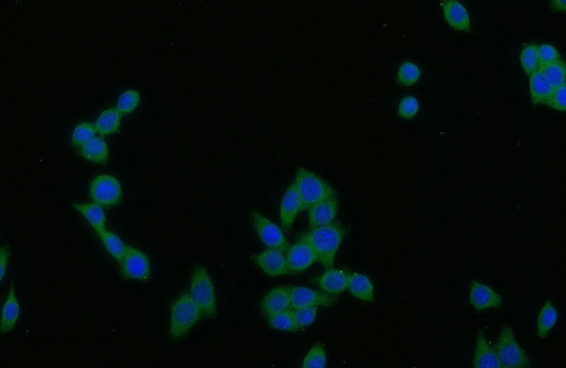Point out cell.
Listing matches in <instances>:
<instances>
[{
  "label": "cell",
  "mask_w": 566,
  "mask_h": 368,
  "mask_svg": "<svg viewBox=\"0 0 566 368\" xmlns=\"http://www.w3.org/2000/svg\"><path fill=\"white\" fill-rule=\"evenodd\" d=\"M317 313V307H305L294 310V321L298 327L301 329L311 324L315 320Z\"/></svg>",
  "instance_id": "35"
},
{
  "label": "cell",
  "mask_w": 566,
  "mask_h": 368,
  "mask_svg": "<svg viewBox=\"0 0 566 368\" xmlns=\"http://www.w3.org/2000/svg\"><path fill=\"white\" fill-rule=\"evenodd\" d=\"M554 88L565 85L566 70L565 62L561 60L540 70Z\"/></svg>",
  "instance_id": "29"
},
{
  "label": "cell",
  "mask_w": 566,
  "mask_h": 368,
  "mask_svg": "<svg viewBox=\"0 0 566 368\" xmlns=\"http://www.w3.org/2000/svg\"><path fill=\"white\" fill-rule=\"evenodd\" d=\"M326 362L327 357L324 347L321 345H316L307 355L302 367L304 368H324Z\"/></svg>",
  "instance_id": "32"
},
{
  "label": "cell",
  "mask_w": 566,
  "mask_h": 368,
  "mask_svg": "<svg viewBox=\"0 0 566 368\" xmlns=\"http://www.w3.org/2000/svg\"><path fill=\"white\" fill-rule=\"evenodd\" d=\"M473 366L477 368H501L495 350L488 343L481 329L478 332Z\"/></svg>",
  "instance_id": "18"
},
{
  "label": "cell",
  "mask_w": 566,
  "mask_h": 368,
  "mask_svg": "<svg viewBox=\"0 0 566 368\" xmlns=\"http://www.w3.org/2000/svg\"><path fill=\"white\" fill-rule=\"evenodd\" d=\"M122 115L117 108H110L103 111L95 124L97 132L101 137L112 135L119 130Z\"/></svg>",
  "instance_id": "23"
},
{
  "label": "cell",
  "mask_w": 566,
  "mask_h": 368,
  "mask_svg": "<svg viewBox=\"0 0 566 368\" xmlns=\"http://www.w3.org/2000/svg\"><path fill=\"white\" fill-rule=\"evenodd\" d=\"M538 46L535 44L525 46L520 53L522 68L528 77L539 70Z\"/></svg>",
  "instance_id": "27"
},
{
  "label": "cell",
  "mask_w": 566,
  "mask_h": 368,
  "mask_svg": "<svg viewBox=\"0 0 566 368\" xmlns=\"http://www.w3.org/2000/svg\"><path fill=\"white\" fill-rule=\"evenodd\" d=\"M202 317L201 312L191 297L185 293L172 304L170 318V337L173 341L185 338Z\"/></svg>",
  "instance_id": "3"
},
{
  "label": "cell",
  "mask_w": 566,
  "mask_h": 368,
  "mask_svg": "<svg viewBox=\"0 0 566 368\" xmlns=\"http://www.w3.org/2000/svg\"><path fill=\"white\" fill-rule=\"evenodd\" d=\"M74 207L85 218L97 234L106 228V217L101 207L94 203H85L75 204Z\"/></svg>",
  "instance_id": "24"
},
{
  "label": "cell",
  "mask_w": 566,
  "mask_h": 368,
  "mask_svg": "<svg viewBox=\"0 0 566 368\" xmlns=\"http://www.w3.org/2000/svg\"><path fill=\"white\" fill-rule=\"evenodd\" d=\"M139 100L140 96L137 91L126 90L120 96L116 108L122 116L128 115L136 109Z\"/></svg>",
  "instance_id": "31"
},
{
  "label": "cell",
  "mask_w": 566,
  "mask_h": 368,
  "mask_svg": "<svg viewBox=\"0 0 566 368\" xmlns=\"http://www.w3.org/2000/svg\"><path fill=\"white\" fill-rule=\"evenodd\" d=\"M442 5L444 17L450 27L458 31H471L470 17L462 3L456 0H447Z\"/></svg>",
  "instance_id": "14"
},
{
  "label": "cell",
  "mask_w": 566,
  "mask_h": 368,
  "mask_svg": "<svg viewBox=\"0 0 566 368\" xmlns=\"http://www.w3.org/2000/svg\"><path fill=\"white\" fill-rule=\"evenodd\" d=\"M551 6H552L553 9L558 11L564 12L565 10V1L563 0V1H551Z\"/></svg>",
  "instance_id": "39"
},
{
  "label": "cell",
  "mask_w": 566,
  "mask_h": 368,
  "mask_svg": "<svg viewBox=\"0 0 566 368\" xmlns=\"http://www.w3.org/2000/svg\"><path fill=\"white\" fill-rule=\"evenodd\" d=\"M348 288L350 292L366 302L374 299V288L371 281L365 275L351 273L348 276Z\"/></svg>",
  "instance_id": "22"
},
{
  "label": "cell",
  "mask_w": 566,
  "mask_h": 368,
  "mask_svg": "<svg viewBox=\"0 0 566 368\" xmlns=\"http://www.w3.org/2000/svg\"><path fill=\"white\" fill-rule=\"evenodd\" d=\"M420 76V71L418 67L414 63L406 62L404 63L400 69L398 77L400 82L406 86H411L415 84Z\"/></svg>",
  "instance_id": "34"
},
{
  "label": "cell",
  "mask_w": 566,
  "mask_h": 368,
  "mask_svg": "<svg viewBox=\"0 0 566 368\" xmlns=\"http://www.w3.org/2000/svg\"><path fill=\"white\" fill-rule=\"evenodd\" d=\"M558 320V313L550 300L545 304L540 313L538 321L539 336L546 339Z\"/></svg>",
  "instance_id": "26"
},
{
  "label": "cell",
  "mask_w": 566,
  "mask_h": 368,
  "mask_svg": "<svg viewBox=\"0 0 566 368\" xmlns=\"http://www.w3.org/2000/svg\"><path fill=\"white\" fill-rule=\"evenodd\" d=\"M78 150L84 159L96 164H103L108 162L109 159L108 146L101 137H95Z\"/></svg>",
  "instance_id": "21"
},
{
  "label": "cell",
  "mask_w": 566,
  "mask_h": 368,
  "mask_svg": "<svg viewBox=\"0 0 566 368\" xmlns=\"http://www.w3.org/2000/svg\"><path fill=\"white\" fill-rule=\"evenodd\" d=\"M291 309L290 287L280 286L268 291L261 303L266 317Z\"/></svg>",
  "instance_id": "13"
},
{
  "label": "cell",
  "mask_w": 566,
  "mask_h": 368,
  "mask_svg": "<svg viewBox=\"0 0 566 368\" xmlns=\"http://www.w3.org/2000/svg\"><path fill=\"white\" fill-rule=\"evenodd\" d=\"M121 264V273L128 279L146 281L151 276V263L147 255L131 246H128L127 252Z\"/></svg>",
  "instance_id": "8"
},
{
  "label": "cell",
  "mask_w": 566,
  "mask_h": 368,
  "mask_svg": "<svg viewBox=\"0 0 566 368\" xmlns=\"http://www.w3.org/2000/svg\"><path fill=\"white\" fill-rule=\"evenodd\" d=\"M494 350L501 367L524 368L529 366V359L517 342L513 330L508 324L503 326Z\"/></svg>",
  "instance_id": "5"
},
{
  "label": "cell",
  "mask_w": 566,
  "mask_h": 368,
  "mask_svg": "<svg viewBox=\"0 0 566 368\" xmlns=\"http://www.w3.org/2000/svg\"><path fill=\"white\" fill-rule=\"evenodd\" d=\"M255 261L262 271L270 277L290 274L284 253L274 249L264 251L255 257Z\"/></svg>",
  "instance_id": "12"
},
{
  "label": "cell",
  "mask_w": 566,
  "mask_h": 368,
  "mask_svg": "<svg viewBox=\"0 0 566 368\" xmlns=\"http://www.w3.org/2000/svg\"><path fill=\"white\" fill-rule=\"evenodd\" d=\"M529 78V92L533 104L547 105L554 88L540 71H538Z\"/></svg>",
  "instance_id": "19"
},
{
  "label": "cell",
  "mask_w": 566,
  "mask_h": 368,
  "mask_svg": "<svg viewBox=\"0 0 566 368\" xmlns=\"http://www.w3.org/2000/svg\"><path fill=\"white\" fill-rule=\"evenodd\" d=\"M286 254L290 274L303 272L314 262L318 261L313 247L302 239L291 246Z\"/></svg>",
  "instance_id": "10"
},
{
  "label": "cell",
  "mask_w": 566,
  "mask_h": 368,
  "mask_svg": "<svg viewBox=\"0 0 566 368\" xmlns=\"http://www.w3.org/2000/svg\"><path fill=\"white\" fill-rule=\"evenodd\" d=\"M10 255V247L8 245L3 246L1 248V252H0V270H1L2 281H3L6 274Z\"/></svg>",
  "instance_id": "38"
},
{
  "label": "cell",
  "mask_w": 566,
  "mask_h": 368,
  "mask_svg": "<svg viewBox=\"0 0 566 368\" xmlns=\"http://www.w3.org/2000/svg\"><path fill=\"white\" fill-rule=\"evenodd\" d=\"M302 202V211L309 210L325 200L336 198V191L324 179L301 168L293 182Z\"/></svg>",
  "instance_id": "2"
},
{
  "label": "cell",
  "mask_w": 566,
  "mask_h": 368,
  "mask_svg": "<svg viewBox=\"0 0 566 368\" xmlns=\"http://www.w3.org/2000/svg\"><path fill=\"white\" fill-rule=\"evenodd\" d=\"M302 211V202L298 192L293 183L287 189L282 200L280 216L283 227L290 229L298 214Z\"/></svg>",
  "instance_id": "16"
},
{
  "label": "cell",
  "mask_w": 566,
  "mask_h": 368,
  "mask_svg": "<svg viewBox=\"0 0 566 368\" xmlns=\"http://www.w3.org/2000/svg\"><path fill=\"white\" fill-rule=\"evenodd\" d=\"M191 297L199 308L202 317H215L217 315V302L214 283L201 265L195 267L192 274Z\"/></svg>",
  "instance_id": "4"
},
{
  "label": "cell",
  "mask_w": 566,
  "mask_h": 368,
  "mask_svg": "<svg viewBox=\"0 0 566 368\" xmlns=\"http://www.w3.org/2000/svg\"><path fill=\"white\" fill-rule=\"evenodd\" d=\"M97 133L95 124L88 122L79 124L73 133L72 144L74 147L78 150L94 139Z\"/></svg>",
  "instance_id": "30"
},
{
  "label": "cell",
  "mask_w": 566,
  "mask_h": 368,
  "mask_svg": "<svg viewBox=\"0 0 566 368\" xmlns=\"http://www.w3.org/2000/svg\"><path fill=\"white\" fill-rule=\"evenodd\" d=\"M348 276L349 274L346 272L332 268L321 276L314 278L313 281L324 292L331 295H338L348 288Z\"/></svg>",
  "instance_id": "17"
},
{
  "label": "cell",
  "mask_w": 566,
  "mask_h": 368,
  "mask_svg": "<svg viewBox=\"0 0 566 368\" xmlns=\"http://www.w3.org/2000/svg\"><path fill=\"white\" fill-rule=\"evenodd\" d=\"M336 198L325 200L309 209L310 229L327 226L334 222L338 213Z\"/></svg>",
  "instance_id": "15"
},
{
  "label": "cell",
  "mask_w": 566,
  "mask_h": 368,
  "mask_svg": "<svg viewBox=\"0 0 566 368\" xmlns=\"http://www.w3.org/2000/svg\"><path fill=\"white\" fill-rule=\"evenodd\" d=\"M252 220L258 236L266 247L287 253L291 246L277 225L257 211L252 213Z\"/></svg>",
  "instance_id": "7"
},
{
  "label": "cell",
  "mask_w": 566,
  "mask_h": 368,
  "mask_svg": "<svg viewBox=\"0 0 566 368\" xmlns=\"http://www.w3.org/2000/svg\"><path fill=\"white\" fill-rule=\"evenodd\" d=\"M470 302L477 311L500 308L503 305V297L492 288L479 283H471Z\"/></svg>",
  "instance_id": "11"
},
{
  "label": "cell",
  "mask_w": 566,
  "mask_h": 368,
  "mask_svg": "<svg viewBox=\"0 0 566 368\" xmlns=\"http://www.w3.org/2000/svg\"><path fill=\"white\" fill-rule=\"evenodd\" d=\"M566 85L554 88L547 105L560 112L566 109Z\"/></svg>",
  "instance_id": "36"
},
{
  "label": "cell",
  "mask_w": 566,
  "mask_h": 368,
  "mask_svg": "<svg viewBox=\"0 0 566 368\" xmlns=\"http://www.w3.org/2000/svg\"><path fill=\"white\" fill-rule=\"evenodd\" d=\"M346 236V229L337 222L312 228L301 239L307 242L316 253L318 261L327 269H332L336 254Z\"/></svg>",
  "instance_id": "1"
},
{
  "label": "cell",
  "mask_w": 566,
  "mask_h": 368,
  "mask_svg": "<svg viewBox=\"0 0 566 368\" xmlns=\"http://www.w3.org/2000/svg\"><path fill=\"white\" fill-rule=\"evenodd\" d=\"M419 105L417 99L413 96H407L401 102L399 107L400 115L404 119H411L418 112Z\"/></svg>",
  "instance_id": "37"
},
{
  "label": "cell",
  "mask_w": 566,
  "mask_h": 368,
  "mask_svg": "<svg viewBox=\"0 0 566 368\" xmlns=\"http://www.w3.org/2000/svg\"><path fill=\"white\" fill-rule=\"evenodd\" d=\"M539 70L560 60L558 50L552 45L544 44L538 46Z\"/></svg>",
  "instance_id": "33"
},
{
  "label": "cell",
  "mask_w": 566,
  "mask_h": 368,
  "mask_svg": "<svg viewBox=\"0 0 566 368\" xmlns=\"http://www.w3.org/2000/svg\"><path fill=\"white\" fill-rule=\"evenodd\" d=\"M290 294L291 309L293 310L305 307H332L336 304L333 295L307 287L291 286Z\"/></svg>",
  "instance_id": "9"
},
{
  "label": "cell",
  "mask_w": 566,
  "mask_h": 368,
  "mask_svg": "<svg viewBox=\"0 0 566 368\" xmlns=\"http://www.w3.org/2000/svg\"><path fill=\"white\" fill-rule=\"evenodd\" d=\"M90 197L93 203L101 207L116 206L119 204L122 197L120 182L113 175H99L91 183Z\"/></svg>",
  "instance_id": "6"
},
{
  "label": "cell",
  "mask_w": 566,
  "mask_h": 368,
  "mask_svg": "<svg viewBox=\"0 0 566 368\" xmlns=\"http://www.w3.org/2000/svg\"><path fill=\"white\" fill-rule=\"evenodd\" d=\"M13 281L3 308L1 319V332L3 333H8L14 328L20 314V306L16 296Z\"/></svg>",
  "instance_id": "20"
},
{
  "label": "cell",
  "mask_w": 566,
  "mask_h": 368,
  "mask_svg": "<svg viewBox=\"0 0 566 368\" xmlns=\"http://www.w3.org/2000/svg\"><path fill=\"white\" fill-rule=\"evenodd\" d=\"M104 247L119 263L126 255L128 246L112 231L105 229L97 234Z\"/></svg>",
  "instance_id": "25"
},
{
  "label": "cell",
  "mask_w": 566,
  "mask_h": 368,
  "mask_svg": "<svg viewBox=\"0 0 566 368\" xmlns=\"http://www.w3.org/2000/svg\"><path fill=\"white\" fill-rule=\"evenodd\" d=\"M266 320L269 326L274 329L286 331L300 330L294 321L292 309L267 316Z\"/></svg>",
  "instance_id": "28"
}]
</instances>
